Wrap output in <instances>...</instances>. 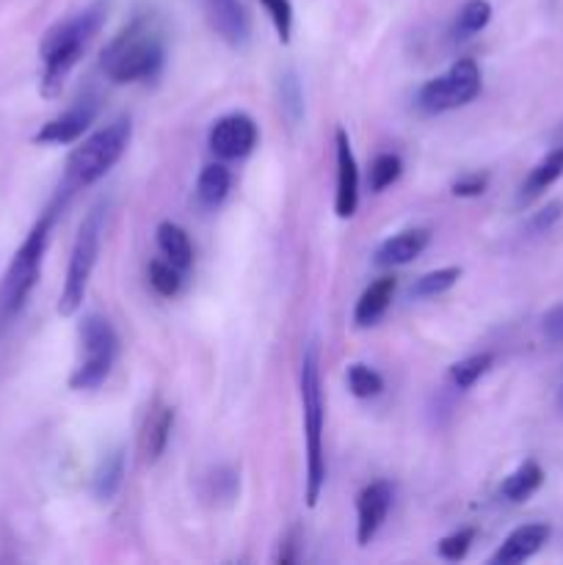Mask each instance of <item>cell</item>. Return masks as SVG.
I'll return each instance as SVG.
<instances>
[{
	"label": "cell",
	"instance_id": "6da1fadb",
	"mask_svg": "<svg viewBox=\"0 0 563 565\" xmlns=\"http://www.w3.org/2000/svg\"><path fill=\"white\" fill-rule=\"evenodd\" d=\"M108 17V0H94L86 9L75 11L66 20L55 22L39 42V58H42V77H39V92L42 97L55 99L64 92L66 77L81 61L86 44L97 36Z\"/></svg>",
	"mask_w": 563,
	"mask_h": 565
},
{
	"label": "cell",
	"instance_id": "7a4b0ae2",
	"mask_svg": "<svg viewBox=\"0 0 563 565\" xmlns=\"http://www.w3.org/2000/svg\"><path fill=\"white\" fill-rule=\"evenodd\" d=\"M166 61L163 33L149 14L127 22L99 55L105 77L114 83H141L158 77Z\"/></svg>",
	"mask_w": 563,
	"mask_h": 565
},
{
	"label": "cell",
	"instance_id": "3957f363",
	"mask_svg": "<svg viewBox=\"0 0 563 565\" xmlns=\"http://www.w3.org/2000/svg\"><path fill=\"white\" fill-rule=\"evenodd\" d=\"M64 204L66 199L61 193H55L50 207L39 215L36 224L28 230L25 241L20 243V248L11 257L9 268H6L3 279H0V326H9L25 309L28 298H31L39 276H42V263L50 246V235H53L55 218H59Z\"/></svg>",
	"mask_w": 563,
	"mask_h": 565
},
{
	"label": "cell",
	"instance_id": "277c9868",
	"mask_svg": "<svg viewBox=\"0 0 563 565\" xmlns=\"http://www.w3.org/2000/svg\"><path fill=\"white\" fill-rule=\"evenodd\" d=\"M298 390H301L304 456H307V486H304V497H307V505L315 508L320 502V494H323L326 486V406L323 381H320V356L315 342H309L307 351H304Z\"/></svg>",
	"mask_w": 563,
	"mask_h": 565
},
{
	"label": "cell",
	"instance_id": "5b68a950",
	"mask_svg": "<svg viewBox=\"0 0 563 565\" xmlns=\"http://www.w3.org/2000/svg\"><path fill=\"white\" fill-rule=\"evenodd\" d=\"M132 138V125L130 119H114L110 125L99 127L97 132H92L88 138H83V143H77L72 149V154L66 158L64 166V180H61L59 193L70 202V196L75 191L94 185L97 180H103L110 169L121 160V154L127 152Z\"/></svg>",
	"mask_w": 563,
	"mask_h": 565
},
{
	"label": "cell",
	"instance_id": "8992f818",
	"mask_svg": "<svg viewBox=\"0 0 563 565\" xmlns=\"http://www.w3.org/2000/svg\"><path fill=\"white\" fill-rule=\"evenodd\" d=\"M103 224L105 210L103 204H94L83 218L81 230H77L75 243L70 252V265H66L64 287L59 296V315L61 318H72L77 309L83 307L88 292V281H92L94 268H97L99 246H103Z\"/></svg>",
	"mask_w": 563,
	"mask_h": 565
},
{
	"label": "cell",
	"instance_id": "52a82bcc",
	"mask_svg": "<svg viewBox=\"0 0 563 565\" xmlns=\"http://www.w3.org/2000/svg\"><path fill=\"white\" fill-rule=\"evenodd\" d=\"M119 356V337L108 318L88 312L81 323V362L70 375V390L92 392L108 381Z\"/></svg>",
	"mask_w": 563,
	"mask_h": 565
},
{
	"label": "cell",
	"instance_id": "ba28073f",
	"mask_svg": "<svg viewBox=\"0 0 563 565\" xmlns=\"http://www.w3.org/2000/svg\"><path fill=\"white\" fill-rule=\"evenodd\" d=\"M484 77L475 58H458L450 70L431 77L417 94V105L425 114H447V110L464 108L480 94Z\"/></svg>",
	"mask_w": 563,
	"mask_h": 565
},
{
	"label": "cell",
	"instance_id": "9c48e42d",
	"mask_svg": "<svg viewBox=\"0 0 563 565\" xmlns=\"http://www.w3.org/2000/svg\"><path fill=\"white\" fill-rule=\"evenodd\" d=\"M257 121L248 114H226L213 121L208 132V147L221 160H241L257 147Z\"/></svg>",
	"mask_w": 563,
	"mask_h": 565
},
{
	"label": "cell",
	"instance_id": "30bf717a",
	"mask_svg": "<svg viewBox=\"0 0 563 565\" xmlns=\"http://www.w3.org/2000/svg\"><path fill=\"white\" fill-rule=\"evenodd\" d=\"M97 99L81 97L70 108L61 110L59 116L44 121L36 136H33V143H39V147H66V143L81 141L88 127L94 125V119H97Z\"/></svg>",
	"mask_w": 563,
	"mask_h": 565
},
{
	"label": "cell",
	"instance_id": "8fae6325",
	"mask_svg": "<svg viewBox=\"0 0 563 565\" xmlns=\"http://www.w3.org/2000/svg\"><path fill=\"white\" fill-rule=\"evenodd\" d=\"M337 147V193H334V213L337 218H353L359 207V166L357 154L351 149V138L342 127L334 132Z\"/></svg>",
	"mask_w": 563,
	"mask_h": 565
},
{
	"label": "cell",
	"instance_id": "7c38bea8",
	"mask_svg": "<svg viewBox=\"0 0 563 565\" xmlns=\"http://www.w3.org/2000/svg\"><path fill=\"white\" fill-rule=\"evenodd\" d=\"M392 486L386 480H375V483L364 486L357 497V544L368 546L370 541L379 535L384 527L386 513L392 508Z\"/></svg>",
	"mask_w": 563,
	"mask_h": 565
},
{
	"label": "cell",
	"instance_id": "4fadbf2b",
	"mask_svg": "<svg viewBox=\"0 0 563 565\" xmlns=\"http://www.w3.org/2000/svg\"><path fill=\"white\" fill-rule=\"evenodd\" d=\"M213 31L232 47H246L252 39V20L241 0H199Z\"/></svg>",
	"mask_w": 563,
	"mask_h": 565
},
{
	"label": "cell",
	"instance_id": "5bb4252c",
	"mask_svg": "<svg viewBox=\"0 0 563 565\" xmlns=\"http://www.w3.org/2000/svg\"><path fill=\"white\" fill-rule=\"evenodd\" d=\"M552 530L550 524H522V527L513 530L506 541L500 544V550L491 555V563L495 565H517L530 561L533 555H539L544 550V544L550 541Z\"/></svg>",
	"mask_w": 563,
	"mask_h": 565
},
{
	"label": "cell",
	"instance_id": "9a60e30c",
	"mask_svg": "<svg viewBox=\"0 0 563 565\" xmlns=\"http://www.w3.org/2000/svg\"><path fill=\"white\" fill-rule=\"evenodd\" d=\"M431 232L423 226H414V230H403L397 235L386 237L379 248H375V265L379 268H401L408 265L412 259H417L419 254L428 248Z\"/></svg>",
	"mask_w": 563,
	"mask_h": 565
},
{
	"label": "cell",
	"instance_id": "2e32d148",
	"mask_svg": "<svg viewBox=\"0 0 563 565\" xmlns=\"http://www.w3.org/2000/svg\"><path fill=\"white\" fill-rule=\"evenodd\" d=\"M171 428H174V408L155 403L152 412L147 414L141 428V456L147 463H155L166 452V445L171 439Z\"/></svg>",
	"mask_w": 563,
	"mask_h": 565
},
{
	"label": "cell",
	"instance_id": "e0dca14e",
	"mask_svg": "<svg viewBox=\"0 0 563 565\" xmlns=\"http://www.w3.org/2000/svg\"><path fill=\"white\" fill-rule=\"evenodd\" d=\"M395 287L397 281L392 279V276H381V279H375L373 285L359 296L357 309H353V323H357L359 329H370V326L379 323V320L386 315V309H390L392 296H395Z\"/></svg>",
	"mask_w": 563,
	"mask_h": 565
},
{
	"label": "cell",
	"instance_id": "ac0fdd59",
	"mask_svg": "<svg viewBox=\"0 0 563 565\" xmlns=\"http://www.w3.org/2000/svg\"><path fill=\"white\" fill-rule=\"evenodd\" d=\"M563 177V147L546 152L539 163L530 169V174L524 177L522 188H519V204H530L546 191V188L555 185Z\"/></svg>",
	"mask_w": 563,
	"mask_h": 565
},
{
	"label": "cell",
	"instance_id": "d6986e66",
	"mask_svg": "<svg viewBox=\"0 0 563 565\" xmlns=\"http://www.w3.org/2000/svg\"><path fill=\"white\" fill-rule=\"evenodd\" d=\"M155 235H158V248L166 263H171L174 268H180L185 274L193 265V246L188 232L180 224H174V221H160Z\"/></svg>",
	"mask_w": 563,
	"mask_h": 565
},
{
	"label": "cell",
	"instance_id": "ffe728a7",
	"mask_svg": "<svg viewBox=\"0 0 563 565\" xmlns=\"http://www.w3.org/2000/svg\"><path fill=\"white\" fill-rule=\"evenodd\" d=\"M544 486V469L539 467L535 461H524L502 480L500 486V494L502 500L508 502H524L535 494V491Z\"/></svg>",
	"mask_w": 563,
	"mask_h": 565
},
{
	"label": "cell",
	"instance_id": "44dd1931",
	"mask_svg": "<svg viewBox=\"0 0 563 565\" xmlns=\"http://www.w3.org/2000/svg\"><path fill=\"white\" fill-rule=\"evenodd\" d=\"M230 188H232V174L226 166L210 163L199 171L196 199L202 207H208V210L219 207V204L226 199V193H230Z\"/></svg>",
	"mask_w": 563,
	"mask_h": 565
},
{
	"label": "cell",
	"instance_id": "7402d4cb",
	"mask_svg": "<svg viewBox=\"0 0 563 565\" xmlns=\"http://www.w3.org/2000/svg\"><path fill=\"white\" fill-rule=\"evenodd\" d=\"M121 483H125V452L114 450L99 461L97 472H94L92 491L99 502H110L119 494Z\"/></svg>",
	"mask_w": 563,
	"mask_h": 565
},
{
	"label": "cell",
	"instance_id": "603a6c76",
	"mask_svg": "<svg viewBox=\"0 0 563 565\" xmlns=\"http://www.w3.org/2000/svg\"><path fill=\"white\" fill-rule=\"evenodd\" d=\"M489 22H491L489 0H467V3L458 9L456 22H453V36L469 39V36H475V33L484 31Z\"/></svg>",
	"mask_w": 563,
	"mask_h": 565
},
{
	"label": "cell",
	"instance_id": "cb8c5ba5",
	"mask_svg": "<svg viewBox=\"0 0 563 565\" xmlns=\"http://www.w3.org/2000/svg\"><path fill=\"white\" fill-rule=\"evenodd\" d=\"M461 279V268L458 265H447V268L431 270V274H423L417 281L412 285V298H436L445 296L447 290L458 285Z\"/></svg>",
	"mask_w": 563,
	"mask_h": 565
},
{
	"label": "cell",
	"instance_id": "d4e9b609",
	"mask_svg": "<svg viewBox=\"0 0 563 565\" xmlns=\"http://www.w3.org/2000/svg\"><path fill=\"white\" fill-rule=\"evenodd\" d=\"M491 364H495V356H491V353H475V356L461 359V362H456L450 367L453 386L461 392L472 390V386L478 384L486 373H489Z\"/></svg>",
	"mask_w": 563,
	"mask_h": 565
},
{
	"label": "cell",
	"instance_id": "484cf974",
	"mask_svg": "<svg viewBox=\"0 0 563 565\" xmlns=\"http://www.w3.org/2000/svg\"><path fill=\"white\" fill-rule=\"evenodd\" d=\"M346 384L348 392L359 401H370V397H379L384 392V379L368 364H351L346 373Z\"/></svg>",
	"mask_w": 563,
	"mask_h": 565
},
{
	"label": "cell",
	"instance_id": "4316f807",
	"mask_svg": "<svg viewBox=\"0 0 563 565\" xmlns=\"http://www.w3.org/2000/svg\"><path fill=\"white\" fill-rule=\"evenodd\" d=\"M403 174V160L397 158L395 152H381L375 154L373 163H370V191L373 193H381L386 191L390 185H395L397 180H401Z\"/></svg>",
	"mask_w": 563,
	"mask_h": 565
},
{
	"label": "cell",
	"instance_id": "83f0119b",
	"mask_svg": "<svg viewBox=\"0 0 563 565\" xmlns=\"http://www.w3.org/2000/svg\"><path fill=\"white\" fill-rule=\"evenodd\" d=\"M149 285L155 287L158 296L174 298L182 287V270L166 259H155V263H149Z\"/></svg>",
	"mask_w": 563,
	"mask_h": 565
},
{
	"label": "cell",
	"instance_id": "f1b7e54d",
	"mask_svg": "<svg viewBox=\"0 0 563 565\" xmlns=\"http://www.w3.org/2000/svg\"><path fill=\"white\" fill-rule=\"evenodd\" d=\"M279 97H282V110L290 116V121H298L304 116V92L298 75L293 70H287L279 81Z\"/></svg>",
	"mask_w": 563,
	"mask_h": 565
},
{
	"label": "cell",
	"instance_id": "f546056e",
	"mask_svg": "<svg viewBox=\"0 0 563 565\" xmlns=\"http://www.w3.org/2000/svg\"><path fill=\"white\" fill-rule=\"evenodd\" d=\"M472 541H475V530L472 527L458 530V533L445 535V539L436 544V552H439L442 561L458 563V561H464V557L469 555V550H472Z\"/></svg>",
	"mask_w": 563,
	"mask_h": 565
},
{
	"label": "cell",
	"instance_id": "4dcf8cb0",
	"mask_svg": "<svg viewBox=\"0 0 563 565\" xmlns=\"http://www.w3.org/2000/svg\"><path fill=\"white\" fill-rule=\"evenodd\" d=\"M263 9L268 11L270 22H274V31L279 36L282 44L290 42V33H293V6L290 0H259Z\"/></svg>",
	"mask_w": 563,
	"mask_h": 565
},
{
	"label": "cell",
	"instance_id": "1f68e13d",
	"mask_svg": "<svg viewBox=\"0 0 563 565\" xmlns=\"http://www.w3.org/2000/svg\"><path fill=\"white\" fill-rule=\"evenodd\" d=\"M486 188H489V174L486 171H469V174H461L453 182V196L475 199L486 193Z\"/></svg>",
	"mask_w": 563,
	"mask_h": 565
},
{
	"label": "cell",
	"instance_id": "d6a6232c",
	"mask_svg": "<svg viewBox=\"0 0 563 565\" xmlns=\"http://www.w3.org/2000/svg\"><path fill=\"white\" fill-rule=\"evenodd\" d=\"M561 218H563V202L561 199H555V202L544 204V207H541L539 213L530 218V232H535V235H544V232H550Z\"/></svg>",
	"mask_w": 563,
	"mask_h": 565
},
{
	"label": "cell",
	"instance_id": "836d02e7",
	"mask_svg": "<svg viewBox=\"0 0 563 565\" xmlns=\"http://www.w3.org/2000/svg\"><path fill=\"white\" fill-rule=\"evenodd\" d=\"M541 329H544V337L550 342H563V301L544 315Z\"/></svg>",
	"mask_w": 563,
	"mask_h": 565
},
{
	"label": "cell",
	"instance_id": "e575fe53",
	"mask_svg": "<svg viewBox=\"0 0 563 565\" xmlns=\"http://www.w3.org/2000/svg\"><path fill=\"white\" fill-rule=\"evenodd\" d=\"M561 408H563V390H561Z\"/></svg>",
	"mask_w": 563,
	"mask_h": 565
}]
</instances>
